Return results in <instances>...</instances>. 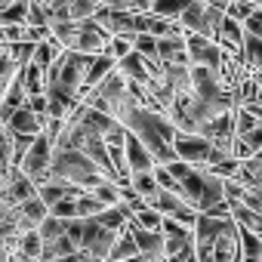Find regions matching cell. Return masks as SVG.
Masks as SVG:
<instances>
[{"mask_svg":"<svg viewBox=\"0 0 262 262\" xmlns=\"http://www.w3.org/2000/svg\"><path fill=\"white\" fill-rule=\"evenodd\" d=\"M50 173L59 182L74 185L77 191H90L93 185H99L105 179V173L80 151V148H53V161H50Z\"/></svg>","mask_w":262,"mask_h":262,"instance_id":"6da1fadb","label":"cell"},{"mask_svg":"<svg viewBox=\"0 0 262 262\" xmlns=\"http://www.w3.org/2000/svg\"><path fill=\"white\" fill-rule=\"evenodd\" d=\"M182 194H185V201L198 210V213H204V210H210L213 204H219V201H225V179H219L216 173H210V170H191L185 179H182Z\"/></svg>","mask_w":262,"mask_h":262,"instance_id":"7a4b0ae2","label":"cell"},{"mask_svg":"<svg viewBox=\"0 0 262 262\" xmlns=\"http://www.w3.org/2000/svg\"><path fill=\"white\" fill-rule=\"evenodd\" d=\"M173 151H176L179 161H185V164H191V167H198V170L213 167V164L222 161V158H231V155H219V151L213 148V142H210L207 136H201V133H176Z\"/></svg>","mask_w":262,"mask_h":262,"instance_id":"3957f363","label":"cell"},{"mask_svg":"<svg viewBox=\"0 0 262 262\" xmlns=\"http://www.w3.org/2000/svg\"><path fill=\"white\" fill-rule=\"evenodd\" d=\"M222 10L210 7L207 0H191V4L185 7V13L179 16V25L185 28V34H204L210 40H216V31H219V22H222Z\"/></svg>","mask_w":262,"mask_h":262,"instance_id":"277c9868","label":"cell"},{"mask_svg":"<svg viewBox=\"0 0 262 262\" xmlns=\"http://www.w3.org/2000/svg\"><path fill=\"white\" fill-rule=\"evenodd\" d=\"M50 161H53V139H50L47 133H40V136L31 142L28 155L22 158L19 170H22V173L34 182V188H37V185H43V182L53 179V173H50Z\"/></svg>","mask_w":262,"mask_h":262,"instance_id":"5b68a950","label":"cell"},{"mask_svg":"<svg viewBox=\"0 0 262 262\" xmlns=\"http://www.w3.org/2000/svg\"><path fill=\"white\" fill-rule=\"evenodd\" d=\"M185 50H188L191 65H204V68H210V71H219V68H222L225 53H222V47H219L216 40L188 31V34H185Z\"/></svg>","mask_w":262,"mask_h":262,"instance_id":"8992f818","label":"cell"},{"mask_svg":"<svg viewBox=\"0 0 262 262\" xmlns=\"http://www.w3.org/2000/svg\"><path fill=\"white\" fill-rule=\"evenodd\" d=\"M108 40H111V34H108L102 25H96V19H80L77 37H74V43H71L68 50L86 53V56H102V53L108 50Z\"/></svg>","mask_w":262,"mask_h":262,"instance_id":"52a82bcc","label":"cell"},{"mask_svg":"<svg viewBox=\"0 0 262 262\" xmlns=\"http://www.w3.org/2000/svg\"><path fill=\"white\" fill-rule=\"evenodd\" d=\"M90 93H96V96H102L105 102H108V111H111V117H117L120 111H123V102L129 99V90H126V77L114 68L96 90H90Z\"/></svg>","mask_w":262,"mask_h":262,"instance_id":"ba28073f","label":"cell"},{"mask_svg":"<svg viewBox=\"0 0 262 262\" xmlns=\"http://www.w3.org/2000/svg\"><path fill=\"white\" fill-rule=\"evenodd\" d=\"M126 225H129V231H133V237H136L139 256H145L148 262H167V247H164V234H161V231L139 228L133 219H129Z\"/></svg>","mask_w":262,"mask_h":262,"instance_id":"9c48e42d","label":"cell"},{"mask_svg":"<svg viewBox=\"0 0 262 262\" xmlns=\"http://www.w3.org/2000/svg\"><path fill=\"white\" fill-rule=\"evenodd\" d=\"M123 155H126V167H129V173H145V170H155L158 164H155V158H151V151L129 133L126 129V139H123Z\"/></svg>","mask_w":262,"mask_h":262,"instance_id":"30bf717a","label":"cell"},{"mask_svg":"<svg viewBox=\"0 0 262 262\" xmlns=\"http://www.w3.org/2000/svg\"><path fill=\"white\" fill-rule=\"evenodd\" d=\"M43 117L40 114H34L28 105H22V108H16L13 114H10V120L4 123L10 133H22V136H40L43 133Z\"/></svg>","mask_w":262,"mask_h":262,"instance_id":"8fae6325","label":"cell"},{"mask_svg":"<svg viewBox=\"0 0 262 262\" xmlns=\"http://www.w3.org/2000/svg\"><path fill=\"white\" fill-rule=\"evenodd\" d=\"M158 59L161 65H191L188 50H185V34L158 37Z\"/></svg>","mask_w":262,"mask_h":262,"instance_id":"7c38bea8","label":"cell"},{"mask_svg":"<svg viewBox=\"0 0 262 262\" xmlns=\"http://www.w3.org/2000/svg\"><path fill=\"white\" fill-rule=\"evenodd\" d=\"M216 43L231 53V56H241V47H244V22L231 19V16H222L219 22V31H216Z\"/></svg>","mask_w":262,"mask_h":262,"instance_id":"4fadbf2b","label":"cell"},{"mask_svg":"<svg viewBox=\"0 0 262 262\" xmlns=\"http://www.w3.org/2000/svg\"><path fill=\"white\" fill-rule=\"evenodd\" d=\"M114 68H117V59H111V56H105V53H102V56H93V59H90V65H86V74H83L80 96H83V93H90V90H96V86H99V83H102Z\"/></svg>","mask_w":262,"mask_h":262,"instance_id":"5bb4252c","label":"cell"},{"mask_svg":"<svg viewBox=\"0 0 262 262\" xmlns=\"http://www.w3.org/2000/svg\"><path fill=\"white\" fill-rule=\"evenodd\" d=\"M133 256H139V247H136V237H133V231H129V225H123L117 231V241H114V247H111L105 262H123V259H133Z\"/></svg>","mask_w":262,"mask_h":262,"instance_id":"9a60e30c","label":"cell"},{"mask_svg":"<svg viewBox=\"0 0 262 262\" xmlns=\"http://www.w3.org/2000/svg\"><path fill=\"white\" fill-rule=\"evenodd\" d=\"M16 77H19V83H22L25 96H40V93L47 90V80H43V68H40V65H34V62L22 65V68L16 71Z\"/></svg>","mask_w":262,"mask_h":262,"instance_id":"2e32d148","label":"cell"},{"mask_svg":"<svg viewBox=\"0 0 262 262\" xmlns=\"http://www.w3.org/2000/svg\"><path fill=\"white\" fill-rule=\"evenodd\" d=\"M74 194H77V188H74V185H68V182H59V179H50V182L37 185V198H40L47 207L59 204L62 198H74Z\"/></svg>","mask_w":262,"mask_h":262,"instance_id":"e0dca14e","label":"cell"},{"mask_svg":"<svg viewBox=\"0 0 262 262\" xmlns=\"http://www.w3.org/2000/svg\"><path fill=\"white\" fill-rule=\"evenodd\" d=\"M62 53H65V47H62V43L50 34L47 40H40V43L34 47V59H31V62H34V65H40V68L47 71V68H50V65H53Z\"/></svg>","mask_w":262,"mask_h":262,"instance_id":"ac0fdd59","label":"cell"},{"mask_svg":"<svg viewBox=\"0 0 262 262\" xmlns=\"http://www.w3.org/2000/svg\"><path fill=\"white\" fill-rule=\"evenodd\" d=\"M241 59L250 71H262V40L250 31H244V47H241Z\"/></svg>","mask_w":262,"mask_h":262,"instance_id":"d6986e66","label":"cell"},{"mask_svg":"<svg viewBox=\"0 0 262 262\" xmlns=\"http://www.w3.org/2000/svg\"><path fill=\"white\" fill-rule=\"evenodd\" d=\"M16 210H19V216L25 219V225H28V228H37V225H40V222H43V219L50 216V207H47V204H43L40 198H31V201L19 204Z\"/></svg>","mask_w":262,"mask_h":262,"instance_id":"ffe728a7","label":"cell"},{"mask_svg":"<svg viewBox=\"0 0 262 262\" xmlns=\"http://www.w3.org/2000/svg\"><path fill=\"white\" fill-rule=\"evenodd\" d=\"M126 185L133 188L139 198H145V201H151V198L161 191V185H158V179H155L151 170H145V173H129V182H126Z\"/></svg>","mask_w":262,"mask_h":262,"instance_id":"44dd1931","label":"cell"},{"mask_svg":"<svg viewBox=\"0 0 262 262\" xmlns=\"http://www.w3.org/2000/svg\"><path fill=\"white\" fill-rule=\"evenodd\" d=\"M237 234H241V262H262V237L247 228H237Z\"/></svg>","mask_w":262,"mask_h":262,"instance_id":"7402d4cb","label":"cell"},{"mask_svg":"<svg viewBox=\"0 0 262 262\" xmlns=\"http://www.w3.org/2000/svg\"><path fill=\"white\" fill-rule=\"evenodd\" d=\"M71 253H77V247H74V241H71L68 234H62V237H56V241H47V244H43L40 262H53V259L71 256Z\"/></svg>","mask_w":262,"mask_h":262,"instance_id":"603a6c76","label":"cell"},{"mask_svg":"<svg viewBox=\"0 0 262 262\" xmlns=\"http://www.w3.org/2000/svg\"><path fill=\"white\" fill-rule=\"evenodd\" d=\"M90 194H93V198H99L105 207H117V204H120L123 188H120V182H114V179H102L99 185H93V188H90Z\"/></svg>","mask_w":262,"mask_h":262,"instance_id":"cb8c5ba5","label":"cell"},{"mask_svg":"<svg viewBox=\"0 0 262 262\" xmlns=\"http://www.w3.org/2000/svg\"><path fill=\"white\" fill-rule=\"evenodd\" d=\"M133 50H136L145 62H158V65H161V59H158V37H155V34L139 31V34L133 37Z\"/></svg>","mask_w":262,"mask_h":262,"instance_id":"d4e9b609","label":"cell"},{"mask_svg":"<svg viewBox=\"0 0 262 262\" xmlns=\"http://www.w3.org/2000/svg\"><path fill=\"white\" fill-rule=\"evenodd\" d=\"M188 4H191V0H155V4H151V13L161 16V19H176V22H179V16L185 13Z\"/></svg>","mask_w":262,"mask_h":262,"instance_id":"484cf974","label":"cell"},{"mask_svg":"<svg viewBox=\"0 0 262 262\" xmlns=\"http://www.w3.org/2000/svg\"><path fill=\"white\" fill-rule=\"evenodd\" d=\"M74 204H77V219H90V216H99L105 210V204L99 198H93L90 191H77Z\"/></svg>","mask_w":262,"mask_h":262,"instance_id":"4316f807","label":"cell"},{"mask_svg":"<svg viewBox=\"0 0 262 262\" xmlns=\"http://www.w3.org/2000/svg\"><path fill=\"white\" fill-rule=\"evenodd\" d=\"M133 37H136V34H111L105 56H111V59H117V62H120L126 53H133Z\"/></svg>","mask_w":262,"mask_h":262,"instance_id":"83f0119b","label":"cell"},{"mask_svg":"<svg viewBox=\"0 0 262 262\" xmlns=\"http://www.w3.org/2000/svg\"><path fill=\"white\" fill-rule=\"evenodd\" d=\"M133 222L139 225V228H148V231H161V222H164V216L151 207V204H145L142 210H136L133 213Z\"/></svg>","mask_w":262,"mask_h":262,"instance_id":"f1b7e54d","label":"cell"},{"mask_svg":"<svg viewBox=\"0 0 262 262\" xmlns=\"http://www.w3.org/2000/svg\"><path fill=\"white\" fill-rule=\"evenodd\" d=\"M99 7H102V0H71V4H68V16H71L74 22L93 19V16L99 13Z\"/></svg>","mask_w":262,"mask_h":262,"instance_id":"f546056e","label":"cell"},{"mask_svg":"<svg viewBox=\"0 0 262 262\" xmlns=\"http://www.w3.org/2000/svg\"><path fill=\"white\" fill-rule=\"evenodd\" d=\"M256 126H259V120H256L244 105H237V108H234V136H247L250 129H256Z\"/></svg>","mask_w":262,"mask_h":262,"instance_id":"4dcf8cb0","label":"cell"},{"mask_svg":"<svg viewBox=\"0 0 262 262\" xmlns=\"http://www.w3.org/2000/svg\"><path fill=\"white\" fill-rule=\"evenodd\" d=\"M253 13H256V4H250V0H231L228 10H225V16H231L237 22H247Z\"/></svg>","mask_w":262,"mask_h":262,"instance_id":"1f68e13d","label":"cell"},{"mask_svg":"<svg viewBox=\"0 0 262 262\" xmlns=\"http://www.w3.org/2000/svg\"><path fill=\"white\" fill-rule=\"evenodd\" d=\"M77 198V194H74ZM74 198H62L59 204H53L50 207V216H56V219H77V204H74Z\"/></svg>","mask_w":262,"mask_h":262,"instance_id":"d6a6232c","label":"cell"},{"mask_svg":"<svg viewBox=\"0 0 262 262\" xmlns=\"http://www.w3.org/2000/svg\"><path fill=\"white\" fill-rule=\"evenodd\" d=\"M25 25L31 28H47V10L34 0H28V13H25Z\"/></svg>","mask_w":262,"mask_h":262,"instance_id":"836d02e7","label":"cell"},{"mask_svg":"<svg viewBox=\"0 0 262 262\" xmlns=\"http://www.w3.org/2000/svg\"><path fill=\"white\" fill-rule=\"evenodd\" d=\"M0 262H13V253H10V247H4V244H0Z\"/></svg>","mask_w":262,"mask_h":262,"instance_id":"e575fe53","label":"cell"},{"mask_svg":"<svg viewBox=\"0 0 262 262\" xmlns=\"http://www.w3.org/2000/svg\"><path fill=\"white\" fill-rule=\"evenodd\" d=\"M13 4V0H0V7H10Z\"/></svg>","mask_w":262,"mask_h":262,"instance_id":"d590c367","label":"cell"},{"mask_svg":"<svg viewBox=\"0 0 262 262\" xmlns=\"http://www.w3.org/2000/svg\"><path fill=\"white\" fill-rule=\"evenodd\" d=\"M250 4H256V7H259V0H250Z\"/></svg>","mask_w":262,"mask_h":262,"instance_id":"8d00e7d4","label":"cell"}]
</instances>
